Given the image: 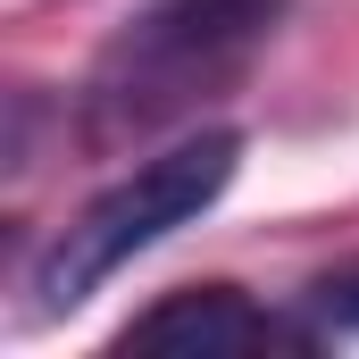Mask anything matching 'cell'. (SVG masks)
Segmentation results:
<instances>
[{"label": "cell", "mask_w": 359, "mask_h": 359, "mask_svg": "<svg viewBox=\"0 0 359 359\" xmlns=\"http://www.w3.org/2000/svg\"><path fill=\"white\" fill-rule=\"evenodd\" d=\"M292 0H151L84 76V134L100 151L142 142L159 126L201 117V100L234 84Z\"/></svg>", "instance_id": "6da1fadb"}, {"label": "cell", "mask_w": 359, "mask_h": 359, "mask_svg": "<svg viewBox=\"0 0 359 359\" xmlns=\"http://www.w3.org/2000/svg\"><path fill=\"white\" fill-rule=\"evenodd\" d=\"M326 326L301 309V318H276L259 309L243 284H184L168 301H151L142 318L117 326V351H309Z\"/></svg>", "instance_id": "3957f363"}, {"label": "cell", "mask_w": 359, "mask_h": 359, "mask_svg": "<svg viewBox=\"0 0 359 359\" xmlns=\"http://www.w3.org/2000/svg\"><path fill=\"white\" fill-rule=\"evenodd\" d=\"M301 309L326 326V334H359V259H343V268H326L309 292H301Z\"/></svg>", "instance_id": "277c9868"}, {"label": "cell", "mask_w": 359, "mask_h": 359, "mask_svg": "<svg viewBox=\"0 0 359 359\" xmlns=\"http://www.w3.org/2000/svg\"><path fill=\"white\" fill-rule=\"evenodd\" d=\"M234 168H243V126H192L168 151H151L134 176H117L109 192H92L84 209L34 251V268H25V292H34L25 318H67V309H84L126 259L159 251L176 226L209 217V209L226 201Z\"/></svg>", "instance_id": "7a4b0ae2"}]
</instances>
